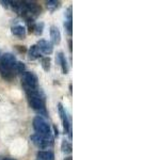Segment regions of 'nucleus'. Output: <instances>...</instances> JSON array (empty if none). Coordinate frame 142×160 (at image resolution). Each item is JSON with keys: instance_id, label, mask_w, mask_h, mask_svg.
<instances>
[{"instance_id": "f257e3e1", "label": "nucleus", "mask_w": 142, "mask_h": 160, "mask_svg": "<svg viewBox=\"0 0 142 160\" xmlns=\"http://www.w3.org/2000/svg\"><path fill=\"white\" fill-rule=\"evenodd\" d=\"M26 95L28 97L30 107L32 108L40 117L47 118L48 112L46 110V104H45V94L40 88L35 89H28L25 90Z\"/></svg>"}, {"instance_id": "f03ea898", "label": "nucleus", "mask_w": 142, "mask_h": 160, "mask_svg": "<svg viewBox=\"0 0 142 160\" xmlns=\"http://www.w3.org/2000/svg\"><path fill=\"white\" fill-rule=\"evenodd\" d=\"M33 128L34 130L37 131V133L41 136H45V137H50L51 136V129H50V126L49 124L47 123V121L45 120L44 118L40 117H35L33 118V122H32Z\"/></svg>"}, {"instance_id": "7ed1b4c3", "label": "nucleus", "mask_w": 142, "mask_h": 160, "mask_svg": "<svg viewBox=\"0 0 142 160\" xmlns=\"http://www.w3.org/2000/svg\"><path fill=\"white\" fill-rule=\"evenodd\" d=\"M32 143L34 144L37 148L44 149V148H50L53 145V137H45V136H41L38 133H34L30 137Z\"/></svg>"}, {"instance_id": "20e7f679", "label": "nucleus", "mask_w": 142, "mask_h": 160, "mask_svg": "<svg viewBox=\"0 0 142 160\" xmlns=\"http://www.w3.org/2000/svg\"><path fill=\"white\" fill-rule=\"evenodd\" d=\"M58 111H59V114H60L62 124H63L64 132L68 133L69 140H72V138H73V135H72V122H71V118L68 117V112H66V110L64 109L63 105H62L61 102H59V104H58Z\"/></svg>"}, {"instance_id": "39448f33", "label": "nucleus", "mask_w": 142, "mask_h": 160, "mask_svg": "<svg viewBox=\"0 0 142 160\" xmlns=\"http://www.w3.org/2000/svg\"><path fill=\"white\" fill-rule=\"evenodd\" d=\"M22 84L25 90L38 88V78L32 72H24L22 74Z\"/></svg>"}, {"instance_id": "423d86ee", "label": "nucleus", "mask_w": 142, "mask_h": 160, "mask_svg": "<svg viewBox=\"0 0 142 160\" xmlns=\"http://www.w3.org/2000/svg\"><path fill=\"white\" fill-rule=\"evenodd\" d=\"M17 62L16 57L11 52H7L1 56L0 58V66H1V71H13L15 63ZM16 75V74H15Z\"/></svg>"}, {"instance_id": "0eeeda50", "label": "nucleus", "mask_w": 142, "mask_h": 160, "mask_svg": "<svg viewBox=\"0 0 142 160\" xmlns=\"http://www.w3.org/2000/svg\"><path fill=\"white\" fill-rule=\"evenodd\" d=\"M24 6L28 15L34 19L42 13V8L34 1H24Z\"/></svg>"}, {"instance_id": "6e6552de", "label": "nucleus", "mask_w": 142, "mask_h": 160, "mask_svg": "<svg viewBox=\"0 0 142 160\" xmlns=\"http://www.w3.org/2000/svg\"><path fill=\"white\" fill-rule=\"evenodd\" d=\"M37 46H38V50H40V52H42L46 56L51 55L53 51V45L46 40H40L38 42Z\"/></svg>"}, {"instance_id": "1a4fd4ad", "label": "nucleus", "mask_w": 142, "mask_h": 160, "mask_svg": "<svg viewBox=\"0 0 142 160\" xmlns=\"http://www.w3.org/2000/svg\"><path fill=\"white\" fill-rule=\"evenodd\" d=\"M49 33H50V38H51V44H55V45H59L61 42V32L59 30L58 27L56 26H51L50 27V30H49Z\"/></svg>"}, {"instance_id": "9d476101", "label": "nucleus", "mask_w": 142, "mask_h": 160, "mask_svg": "<svg viewBox=\"0 0 142 160\" xmlns=\"http://www.w3.org/2000/svg\"><path fill=\"white\" fill-rule=\"evenodd\" d=\"M56 62L58 64H60L62 73L63 74H68V61H66V58L64 56V53L60 51V52L57 53V58H56Z\"/></svg>"}, {"instance_id": "9b49d317", "label": "nucleus", "mask_w": 142, "mask_h": 160, "mask_svg": "<svg viewBox=\"0 0 142 160\" xmlns=\"http://www.w3.org/2000/svg\"><path fill=\"white\" fill-rule=\"evenodd\" d=\"M11 32L13 35H15V37L22 38V40H24L26 38V35H27V31H26V28L24 26L22 25H16V26H13L11 28Z\"/></svg>"}, {"instance_id": "f8f14e48", "label": "nucleus", "mask_w": 142, "mask_h": 160, "mask_svg": "<svg viewBox=\"0 0 142 160\" xmlns=\"http://www.w3.org/2000/svg\"><path fill=\"white\" fill-rule=\"evenodd\" d=\"M40 57H41V52H40V50H38V46L32 45L29 48V50H28V59L31 61H34L40 58Z\"/></svg>"}, {"instance_id": "ddd939ff", "label": "nucleus", "mask_w": 142, "mask_h": 160, "mask_svg": "<svg viewBox=\"0 0 142 160\" xmlns=\"http://www.w3.org/2000/svg\"><path fill=\"white\" fill-rule=\"evenodd\" d=\"M38 160H55V154L51 151H40L37 154Z\"/></svg>"}, {"instance_id": "4468645a", "label": "nucleus", "mask_w": 142, "mask_h": 160, "mask_svg": "<svg viewBox=\"0 0 142 160\" xmlns=\"http://www.w3.org/2000/svg\"><path fill=\"white\" fill-rule=\"evenodd\" d=\"M46 7L50 12H53L61 7V2L57 1V0H48V1H46Z\"/></svg>"}, {"instance_id": "2eb2a0df", "label": "nucleus", "mask_w": 142, "mask_h": 160, "mask_svg": "<svg viewBox=\"0 0 142 160\" xmlns=\"http://www.w3.org/2000/svg\"><path fill=\"white\" fill-rule=\"evenodd\" d=\"M61 149H62V152H63V153L71 154L72 151H73L72 143L68 140H65V139H64V140L62 141V143H61Z\"/></svg>"}, {"instance_id": "dca6fc26", "label": "nucleus", "mask_w": 142, "mask_h": 160, "mask_svg": "<svg viewBox=\"0 0 142 160\" xmlns=\"http://www.w3.org/2000/svg\"><path fill=\"white\" fill-rule=\"evenodd\" d=\"M13 71H14V73H15V74H23L24 72H26V66H25V64L23 63V62H20V61H17L16 63H15Z\"/></svg>"}, {"instance_id": "f3484780", "label": "nucleus", "mask_w": 142, "mask_h": 160, "mask_svg": "<svg viewBox=\"0 0 142 160\" xmlns=\"http://www.w3.org/2000/svg\"><path fill=\"white\" fill-rule=\"evenodd\" d=\"M41 65H42V68L45 72H49L50 71V58L49 57H44L41 60Z\"/></svg>"}, {"instance_id": "a211bd4d", "label": "nucleus", "mask_w": 142, "mask_h": 160, "mask_svg": "<svg viewBox=\"0 0 142 160\" xmlns=\"http://www.w3.org/2000/svg\"><path fill=\"white\" fill-rule=\"evenodd\" d=\"M44 22H35L34 25V28H33V33L35 35H41L43 33V30H44Z\"/></svg>"}, {"instance_id": "6ab92c4d", "label": "nucleus", "mask_w": 142, "mask_h": 160, "mask_svg": "<svg viewBox=\"0 0 142 160\" xmlns=\"http://www.w3.org/2000/svg\"><path fill=\"white\" fill-rule=\"evenodd\" d=\"M63 26H64V29H65L66 33H68V35H72V33H73V22H72V20H65Z\"/></svg>"}, {"instance_id": "aec40b11", "label": "nucleus", "mask_w": 142, "mask_h": 160, "mask_svg": "<svg viewBox=\"0 0 142 160\" xmlns=\"http://www.w3.org/2000/svg\"><path fill=\"white\" fill-rule=\"evenodd\" d=\"M64 16H65L66 20H72V19H73V9H72V7H68V9H66Z\"/></svg>"}, {"instance_id": "412c9836", "label": "nucleus", "mask_w": 142, "mask_h": 160, "mask_svg": "<svg viewBox=\"0 0 142 160\" xmlns=\"http://www.w3.org/2000/svg\"><path fill=\"white\" fill-rule=\"evenodd\" d=\"M0 3L2 4V7H3V8H6V9H9L10 4H11V1H9V0H1V1H0Z\"/></svg>"}, {"instance_id": "4be33fe9", "label": "nucleus", "mask_w": 142, "mask_h": 160, "mask_svg": "<svg viewBox=\"0 0 142 160\" xmlns=\"http://www.w3.org/2000/svg\"><path fill=\"white\" fill-rule=\"evenodd\" d=\"M15 47H16V49H18L20 52H26L25 46H15Z\"/></svg>"}, {"instance_id": "5701e85b", "label": "nucleus", "mask_w": 142, "mask_h": 160, "mask_svg": "<svg viewBox=\"0 0 142 160\" xmlns=\"http://www.w3.org/2000/svg\"><path fill=\"white\" fill-rule=\"evenodd\" d=\"M72 40L71 38H69L68 40V49H69V52H72V51H73V46H72Z\"/></svg>"}, {"instance_id": "b1692460", "label": "nucleus", "mask_w": 142, "mask_h": 160, "mask_svg": "<svg viewBox=\"0 0 142 160\" xmlns=\"http://www.w3.org/2000/svg\"><path fill=\"white\" fill-rule=\"evenodd\" d=\"M53 130H55V137H57L58 138V136H59V130H58V127L55 125L53 126Z\"/></svg>"}, {"instance_id": "393cba45", "label": "nucleus", "mask_w": 142, "mask_h": 160, "mask_svg": "<svg viewBox=\"0 0 142 160\" xmlns=\"http://www.w3.org/2000/svg\"><path fill=\"white\" fill-rule=\"evenodd\" d=\"M64 160H73V158H72V157L69 156V157H66V158L64 159Z\"/></svg>"}, {"instance_id": "a878e982", "label": "nucleus", "mask_w": 142, "mask_h": 160, "mask_svg": "<svg viewBox=\"0 0 142 160\" xmlns=\"http://www.w3.org/2000/svg\"><path fill=\"white\" fill-rule=\"evenodd\" d=\"M2 160H15V159H12V158H4V159H2Z\"/></svg>"}, {"instance_id": "bb28decb", "label": "nucleus", "mask_w": 142, "mask_h": 160, "mask_svg": "<svg viewBox=\"0 0 142 160\" xmlns=\"http://www.w3.org/2000/svg\"><path fill=\"white\" fill-rule=\"evenodd\" d=\"M1 56H2V55H1V50H0V58H1Z\"/></svg>"}]
</instances>
